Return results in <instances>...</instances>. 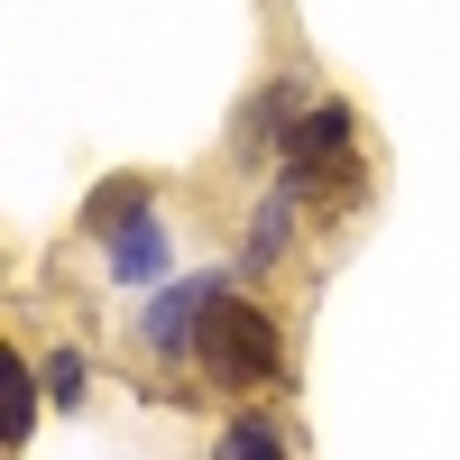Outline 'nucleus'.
<instances>
[{
    "mask_svg": "<svg viewBox=\"0 0 460 460\" xmlns=\"http://www.w3.org/2000/svg\"><path fill=\"white\" fill-rule=\"evenodd\" d=\"M194 377L212 396H267V387H286V323L267 314L258 295L212 286L203 332H194Z\"/></svg>",
    "mask_w": 460,
    "mask_h": 460,
    "instance_id": "f03ea898",
    "label": "nucleus"
},
{
    "mask_svg": "<svg viewBox=\"0 0 460 460\" xmlns=\"http://www.w3.org/2000/svg\"><path fill=\"white\" fill-rule=\"evenodd\" d=\"M295 194H286V184H267V194H258V212H249V277H267V267H286V249H295Z\"/></svg>",
    "mask_w": 460,
    "mask_h": 460,
    "instance_id": "423d86ee",
    "label": "nucleus"
},
{
    "mask_svg": "<svg viewBox=\"0 0 460 460\" xmlns=\"http://www.w3.org/2000/svg\"><path fill=\"white\" fill-rule=\"evenodd\" d=\"M37 405H47V387H37V350L28 341H10V396H0V451H28V433H37Z\"/></svg>",
    "mask_w": 460,
    "mask_h": 460,
    "instance_id": "0eeeda50",
    "label": "nucleus"
},
{
    "mask_svg": "<svg viewBox=\"0 0 460 460\" xmlns=\"http://www.w3.org/2000/svg\"><path fill=\"white\" fill-rule=\"evenodd\" d=\"M212 286H221V277H194V286H175V295H157V304H147V323H138L147 359L194 368V332H203V304H212Z\"/></svg>",
    "mask_w": 460,
    "mask_h": 460,
    "instance_id": "20e7f679",
    "label": "nucleus"
},
{
    "mask_svg": "<svg viewBox=\"0 0 460 460\" xmlns=\"http://www.w3.org/2000/svg\"><path fill=\"white\" fill-rule=\"evenodd\" d=\"M84 240L102 249L111 267V286H157L175 249H166V221H157V184L147 175H111L102 194L84 203Z\"/></svg>",
    "mask_w": 460,
    "mask_h": 460,
    "instance_id": "7ed1b4c3",
    "label": "nucleus"
},
{
    "mask_svg": "<svg viewBox=\"0 0 460 460\" xmlns=\"http://www.w3.org/2000/svg\"><path fill=\"white\" fill-rule=\"evenodd\" d=\"M277 184L295 203H314L323 221H350L359 212V194H368V166H359V111L350 102H332V93H314V111L286 129V147H277Z\"/></svg>",
    "mask_w": 460,
    "mask_h": 460,
    "instance_id": "f257e3e1",
    "label": "nucleus"
},
{
    "mask_svg": "<svg viewBox=\"0 0 460 460\" xmlns=\"http://www.w3.org/2000/svg\"><path fill=\"white\" fill-rule=\"evenodd\" d=\"M212 460H295V424L267 405H240L230 424L212 433Z\"/></svg>",
    "mask_w": 460,
    "mask_h": 460,
    "instance_id": "39448f33",
    "label": "nucleus"
},
{
    "mask_svg": "<svg viewBox=\"0 0 460 460\" xmlns=\"http://www.w3.org/2000/svg\"><path fill=\"white\" fill-rule=\"evenodd\" d=\"M37 387H47L56 414H84V405H93V359L56 341V350H37Z\"/></svg>",
    "mask_w": 460,
    "mask_h": 460,
    "instance_id": "6e6552de",
    "label": "nucleus"
}]
</instances>
